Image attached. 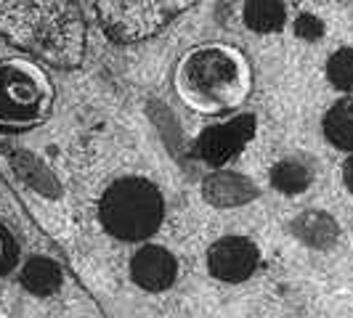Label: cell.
<instances>
[{"mask_svg":"<svg viewBox=\"0 0 353 318\" xmlns=\"http://www.w3.org/2000/svg\"><path fill=\"white\" fill-rule=\"evenodd\" d=\"M165 215L159 189L146 178H120L104 191L99 218L106 233L123 242H143L157 233Z\"/></svg>","mask_w":353,"mask_h":318,"instance_id":"6da1fadb","label":"cell"},{"mask_svg":"<svg viewBox=\"0 0 353 318\" xmlns=\"http://www.w3.org/2000/svg\"><path fill=\"white\" fill-rule=\"evenodd\" d=\"M53 104L48 74L21 59L0 61V127L30 130L40 125Z\"/></svg>","mask_w":353,"mask_h":318,"instance_id":"7a4b0ae2","label":"cell"},{"mask_svg":"<svg viewBox=\"0 0 353 318\" xmlns=\"http://www.w3.org/2000/svg\"><path fill=\"white\" fill-rule=\"evenodd\" d=\"M239 83V67L226 51L208 48L186 59L181 72V88L194 101L226 104Z\"/></svg>","mask_w":353,"mask_h":318,"instance_id":"3957f363","label":"cell"},{"mask_svg":"<svg viewBox=\"0 0 353 318\" xmlns=\"http://www.w3.org/2000/svg\"><path fill=\"white\" fill-rule=\"evenodd\" d=\"M208 268L215 279L229 284L248 282L258 268V247L245 236L218 239L208 252Z\"/></svg>","mask_w":353,"mask_h":318,"instance_id":"277c9868","label":"cell"},{"mask_svg":"<svg viewBox=\"0 0 353 318\" xmlns=\"http://www.w3.org/2000/svg\"><path fill=\"white\" fill-rule=\"evenodd\" d=\"M252 136V120L250 117H239L234 123L218 125V127H210L199 143H196V154L205 159L208 165H223L229 162L231 157H236L242 151V146L250 141Z\"/></svg>","mask_w":353,"mask_h":318,"instance_id":"5b68a950","label":"cell"},{"mask_svg":"<svg viewBox=\"0 0 353 318\" xmlns=\"http://www.w3.org/2000/svg\"><path fill=\"white\" fill-rule=\"evenodd\" d=\"M178 276L176 257L165 247H143L130 260V279L146 292H165L170 289Z\"/></svg>","mask_w":353,"mask_h":318,"instance_id":"8992f818","label":"cell"},{"mask_svg":"<svg viewBox=\"0 0 353 318\" xmlns=\"http://www.w3.org/2000/svg\"><path fill=\"white\" fill-rule=\"evenodd\" d=\"M202 191L212 207H239V204H248L258 196V189L250 178L239 176V173H226V170L212 173L205 180Z\"/></svg>","mask_w":353,"mask_h":318,"instance_id":"52a82bcc","label":"cell"},{"mask_svg":"<svg viewBox=\"0 0 353 318\" xmlns=\"http://www.w3.org/2000/svg\"><path fill=\"white\" fill-rule=\"evenodd\" d=\"M292 233L314 249H332L337 242V223L321 210H305L292 220Z\"/></svg>","mask_w":353,"mask_h":318,"instance_id":"ba28073f","label":"cell"},{"mask_svg":"<svg viewBox=\"0 0 353 318\" xmlns=\"http://www.w3.org/2000/svg\"><path fill=\"white\" fill-rule=\"evenodd\" d=\"M61 282H64L61 268L51 257H32L21 268V286L35 297H48L53 292H59Z\"/></svg>","mask_w":353,"mask_h":318,"instance_id":"9c48e42d","label":"cell"},{"mask_svg":"<svg viewBox=\"0 0 353 318\" xmlns=\"http://www.w3.org/2000/svg\"><path fill=\"white\" fill-rule=\"evenodd\" d=\"M324 136L340 151H353V98L337 101L324 114Z\"/></svg>","mask_w":353,"mask_h":318,"instance_id":"30bf717a","label":"cell"},{"mask_svg":"<svg viewBox=\"0 0 353 318\" xmlns=\"http://www.w3.org/2000/svg\"><path fill=\"white\" fill-rule=\"evenodd\" d=\"M287 21V8L276 0H252L245 6V24L252 32H279Z\"/></svg>","mask_w":353,"mask_h":318,"instance_id":"8fae6325","label":"cell"},{"mask_svg":"<svg viewBox=\"0 0 353 318\" xmlns=\"http://www.w3.org/2000/svg\"><path fill=\"white\" fill-rule=\"evenodd\" d=\"M311 178H314L311 167L301 159H284L279 165H274V170H271V183L282 194H301V191H305L311 186Z\"/></svg>","mask_w":353,"mask_h":318,"instance_id":"7c38bea8","label":"cell"},{"mask_svg":"<svg viewBox=\"0 0 353 318\" xmlns=\"http://www.w3.org/2000/svg\"><path fill=\"white\" fill-rule=\"evenodd\" d=\"M327 77L337 90H353V48H340L327 61Z\"/></svg>","mask_w":353,"mask_h":318,"instance_id":"4fadbf2b","label":"cell"},{"mask_svg":"<svg viewBox=\"0 0 353 318\" xmlns=\"http://www.w3.org/2000/svg\"><path fill=\"white\" fill-rule=\"evenodd\" d=\"M19 263V247H17V239L14 233L6 229L0 223V276L11 273Z\"/></svg>","mask_w":353,"mask_h":318,"instance_id":"5bb4252c","label":"cell"},{"mask_svg":"<svg viewBox=\"0 0 353 318\" xmlns=\"http://www.w3.org/2000/svg\"><path fill=\"white\" fill-rule=\"evenodd\" d=\"M321 32H324V27H321V21H319L316 17L303 14V17L298 19V35L301 37H305V40H316V37H321Z\"/></svg>","mask_w":353,"mask_h":318,"instance_id":"9a60e30c","label":"cell"},{"mask_svg":"<svg viewBox=\"0 0 353 318\" xmlns=\"http://www.w3.org/2000/svg\"><path fill=\"white\" fill-rule=\"evenodd\" d=\"M343 183L348 186V191H353V157H348V162L343 165Z\"/></svg>","mask_w":353,"mask_h":318,"instance_id":"2e32d148","label":"cell"}]
</instances>
